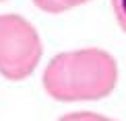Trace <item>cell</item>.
Returning a JSON list of instances; mask_svg holds the SVG:
<instances>
[{
  "mask_svg": "<svg viewBox=\"0 0 126 121\" xmlns=\"http://www.w3.org/2000/svg\"><path fill=\"white\" fill-rule=\"evenodd\" d=\"M116 82V60L97 47L58 54L44 72L46 92L62 103L99 101L112 94Z\"/></svg>",
  "mask_w": 126,
  "mask_h": 121,
  "instance_id": "6da1fadb",
  "label": "cell"
},
{
  "mask_svg": "<svg viewBox=\"0 0 126 121\" xmlns=\"http://www.w3.org/2000/svg\"><path fill=\"white\" fill-rule=\"evenodd\" d=\"M41 57V41L33 25L19 14H0V74L23 80L33 74Z\"/></svg>",
  "mask_w": 126,
  "mask_h": 121,
  "instance_id": "7a4b0ae2",
  "label": "cell"
},
{
  "mask_svg": "<svg viewBox=\"0 0 126 121\" xmlns=\"http://www.w3.org/2000/svg\"><path fill=\"white\" fill-rule=\"evenodd\" d=\"M33 4L39 10L50 12V14H60V12H64V10H68V6L62 0H33Z\"/></svg>",
  "mask_w": 126,
  "mask_h": 121,
  "instance_id": "3957f363",
  "label": "cell"
},
{
  "mask_svg": "<svg viewBox=\"0 0 126 121\" xmlns=\"http://www.w3.org/2000/svg\"><path fill=\"white\" fill-rule=\"evenodd\" d=\"M58 121H112L99 113H91V111H79V113H68L64 117H60Z\"/></svg>",
  "mask_w": 126,
  "mask_h": 121,
  "instance_id": "277c9868",
  "label": "cell"
},
{
  "mask_svg": "<svg viewBox=\"0 0 126 121\" xmlns=\"http://www.w3.org/2000/svg\"><path fill=\"white\" fill-rule=\"evenodd\" d=\"M112 6H114V14H116L120 27L126 31V0H112Z\"/></svg>",
  "mask_w": 126,
  "mask_h": 121,
  "instance_id": "5b68a950",
  "label": "cell"
},
{
  "mask_svg": "<svg viewBox=\"0 0 126 121\" xmlns=\"http://www.w3.org/2000/svg\"><path fill=\"white\" fill-rule=\"evenodd\" d=\"M62 2H64L68 8H75V6H79V4H85V2H89V0H62Z\"/></svg>",
  "mask_w": 126,
  "mask_h": 121,
  "instance_id": "8992f818",
  "label": "cell"
}]
</instances>
